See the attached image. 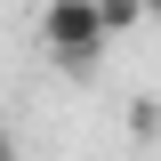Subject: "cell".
<instances>
[{
  "label": "cell",
  "instance_id": "1",
  "mask_svg": "<svg viewBox=\"0 0 161 161\" xmlns=\"http://www.w3.org/2000/svg\"><path fill=\"white\" fill-rule=\"evenodd\" d=\"M40 48L57 64H97L105 57V24H97V0H40Z\"/></svg>",
  "mask_w": 161,
  "mask_h": 161
},
{
  "label": "cell",
  "instance_id": "2",
  "mask_svg": "<svg viewBox=\"0 0 161 161\" xmlns=\"http://www.w3.org/2000/svg\"><path fill=\"white\" fill-rule=\"evenodd\" d=\"M137 16H145V0H97V24H105V40H121Z\"/></svg>",
  "mask_w": 161,
  "mask_h": 161
},
{
  "label": "cell",
  "instance_id": "3",
  "mask_svg": "<svg viewBox=\"0 0 161 161\" xmlns=\"http://www.w3.org/2000/svg\"><path fill=\"white\" fill-rule=\"evenodd\" d=\"M0 161H16V145H8V129H0Z\"/></svg>",
  "mask_w": 161,
  "mask_h": 161
}]
</instances>
